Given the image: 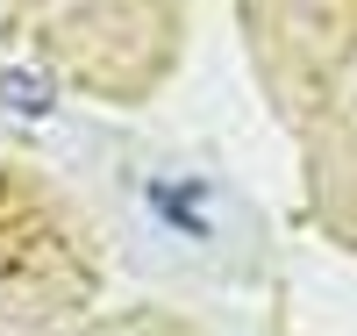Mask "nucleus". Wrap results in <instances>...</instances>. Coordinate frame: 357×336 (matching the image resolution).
<instances>
[{
    "mask_svg": "<svg viewBox=\"0 0 357 336\" xmlns=\"http://www.w3.org/2000/svg\"><path fill=\"white\" fill-rule=\"evenodd\" d=\"M151 207L178 229V236H193V243H207L215 236V207H207V193L200 187H178V179H158L151 187Z\"/></svg>",
    "mask_w": 357,
    "mask_h": 336,
    "instance_id": "nucleus-1",
    "label": "nucleus"
},
{
    "mask_svg": "<svg viewBox=\"0 0 357 336\" xmlns=\"http://www.w3.org/2000/svg\"><path fill=\"white\" fill-rule=\"evenodd\" d=\"M0 101H8L15 115H50V101H57V94H50L36 72H0Z\"/></svg>",
    "mask_w": 357,
    "mask_h": 336,
    "instance_id": "nucleus-2",
    "label": "nucleus"
}]
</instances>
